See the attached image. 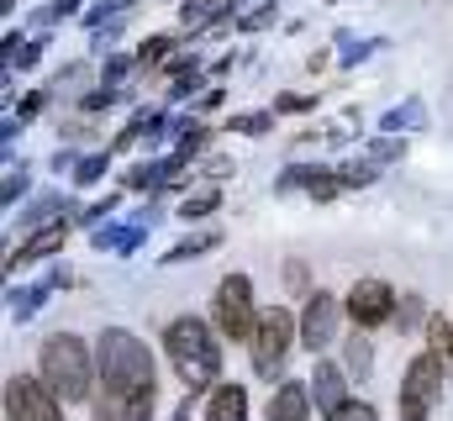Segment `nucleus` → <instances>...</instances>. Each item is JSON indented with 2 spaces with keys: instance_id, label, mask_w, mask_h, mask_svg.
<instances>
[{
  "instance_id": "obj_1",
  "label": "nucleus",
  "mask_w": 453,
  "mask_h": 421,
  "mask_svg": "<svg viewBox=\"0 0 453 421\" xmlns=\"http://www.w3.org/2000/svg\"><path fill=\"white\" fill-rule=\"evenodd\" d=\"M96 353H101L106 390H116V395H153V353L127 326H106Z\"/></svg>"
},
{
  "instance_id": "obj_2",
  "label": "nucleus",
  "mask_w": 453,
  "mask_h": 421,
  "mask_svg": "<svg viewBox=\"0 0 453 421\" xmlns=\"http://www.w3.org/2000/svg\"><path fill=\"white\" fill-rule=\"evenodd\" d=\"M164 342H169V358H174V369H180V379H185L190 395H201V390L222 374V353H217V337L206 332V321L180 316Z\"/></svg>"
},
{
  "instance_id": "obj_3",
  "label": "nucleus",
  "mask_w": 453,
  "mask_h": 421,
  "mask_svg": "<svg viewBox=\"0 0 453 421\" xmlns=\"http://www.w3.org/2000/svg\"><path fill=\"white\" fill-rule=\"evenodd\" d=\"M42 379H48V390L58 401H69V406L85 401L90 395V353H85V342L69 337V332H53L42 342Z\"/></svg>"
},
{
  "instance_id": "obj_4",
  "label": "nucleus",
  "mask_w": 453,
  "mask_h": 421,
  "mask_svg": "<svg viewBox=\"0 0 453 421\" xmlns=\"http://www.w3.org/2000/svg\"><path fill=\"white\" fill-rule=\"evenodd\" d=\"M438 395H443V353L411 358V369L401 379V421H427Z\"/></svg>"
},
{
  "instance_id": "obj_5",
  "label": "nucleus",
  "mask_w": 453,
  "mask_h": 421,
  "mask_svg": "<svg viewBox=\"0 0 453 421\" xmlns=\"http://www.w3.org/2000/svg\"><path fill=\"white\" fill-rule=\"evenodd\" d=\"M217 326H222L232 342H253L258 332V316H253V285L242 274H226L222 290H217Z\"/></svg>"
},
{
  "instance_id": "obj_6",
  "label": "nucleus",
  "mask_w": 453,
  "mask_h": 421,
  "mask_svg": "<svg viewBox=\"0 0 453 421\" xmlns=\"http://www.w3.org/2000/svg\"><path fill=\"white\" fill-rule=\"evenodd\" d=\"M5 421H58V395L27 374L5 379Z\"/></svg>"
},
{
  "instance_id": "obj_7",
  "label": "nucleus",
  "mask_w": 453,
  "mask_h": 421,
  "mask_svg": "<svg viewBox=\"0 0 453 421\" xmlns=\"http://www.w3.org/2000/svg\"><path fill=\"white\" fill-rule=\"evenodd\" d=\"M290 337H296V321L290 311H264L258 316V332H253V369L258 374H274L280 364H285V353H290Z\"/></svg>"
},
{
  "instance_id": "obj_8",
  "label": "nucleus",
  "mask_w": 453,
  "mask_h": 421,
  "mask_svg": "<svg viewBox=\"0 0 453 421\" xmlns=\"http://www.w3.org/2000/svg\"><path fill=\"white\" fill-rule=\"evenodd\" d=\"M348 316H353L358 326H380V321H390V316H395V290L380 285V279H358L353 295H348Z\"/></svg>"
},
{
  "instance_id": "obj_9",
  "label": "nucleus",
  "mask_w": 453,
  "mask_h": 421,
  "mask_svg": "<svg viewBox=\"0 0 453 421\" xmlns=\"http://www.w3.org/2000/svg\"><path fill=\"white\" fill-rule=\"evenodd\" d=\"M333 337H338V301L317 290V295L306 301V316H301V342H306L311 353H322Z\"/></svg>"
},
{
  "instance_id": "obj_10",
  "label": "nucleus",
  "mask_w": 453,
  "mask_h": 421,
  "mask_svg": "<svg viewBox=\"0 0 453 421\" xmlns=\"http://www.w3.org/2000/svg\"><path fill=\"white\" fill-rule=\"evenodd\" d=\"M96 417L101 421H153V395H116V390H106L96 401Z\"/></svg>"
},
{
  "instance_id": "obj_11",
  "label": "nucleus",
  "mask_w": 453,
  "mask_h": 421,
  "mask_svg": "<svg viewBox=\"0 0 453 421\" xmlns=\"http://www.w3.org/2000/svg\"><path fill=\"white\" fill-rule=\"evenodd\" d=\"M180 169H185V153H174V158H153V164H142V169L127 174V190H164V185L180 180Z\"/></svg>"
},
{
  "instance_id": "obj_12",
  "label": "nucleus",
  "mask_w": 453,
  "mask_h": 421,
  "mask_svg": "<svg viewBox=\"0 0 453 421\" xmlns=\"http://www.w3.org/2000/svg\"><path fill=\"white\" fill-rule=\"evenodd\" d=\"M306 411H311V390L301 379H290L269 395V421H306Z\"/></svg>"
},
{
  "instance_id": "obj_13",
  "label": "nucleus",
  "mask_w": 453,
  "mask_h": 421,
  "mask_svg": "<svg viewBox=\"0 0 453 421\" xmlns=\"http://www.w3.org/2000/svg\"><path fill=\"white\" fill-rule=\"evenodd\" d=\"M342 390H348V374H342L338 364H317V385H311V395H317V411H327V417H338L342 406Z\"/></svg>"
},
{
  "instance_id": "obj_14",
  "label": "nucleus",
  "mask_w": 453,
  "mask_h": 421,
  "mask_svg": "<svg viewBox=\"0 0 453 421\" xmlns=\"http://www.w3.org/2000/svg\"><path fill=\"white\" fill-rule=\"evenodd\" d=\"M64 237H69V226H64V221H53V226H42V232H32V237H27V242H21V248L5 258V269H11L16 258H21V264H37V258L58 253V248H64Z\"/></svg>"
},
{
  "instance_id": "obj_15",
  "label": "nucleus",
  "mask_w": 453,
  "mask_h": 421,
  "mask_svg": "<svg viewBox=\"0 0 453 421\" xmlns=\"http://www.w3.org/2000/svg\"><path fill=\"white\" fill-rule=\"evenodd\" d=\"M206 421H248V395H242V385H217V390H211V406H206Z\"/></svg>"
},
{
  "instance_id": "obj_16",
  "label": "nucleus",
  "mask_w": 453,
  "mask_h": 421,
  "mask_svg": "<svg viewBox=\"0 0 453 421\" xmlns=\"http://www.w3.org/2000/svg\"><path fill=\"white\" fill-rule=\"evenodd\" d=\"M148 232L132 221V226H96V248L101 253H137V242H142Z\"/></svg>"
},
{
  "instance_id": "obj_17",
  "label": "nucleus",
  "mask_w": 453,
  "mask_h": 421,
  "mask_svg": "<svg viewBox=\"0 0 453 421\" xmlns=\"http://www.w3.org/2000/svg\"><path fill=\"white\" fill-rule=\"evenodd\" d=\"M232 11H237V0H185V5H180V21H185V27H206V21L232 16Z\"/></svg>"
},
{
  "instance_id": "obj_18",
  "label": "nucleus",
  "mask_w": 453,
  "mask_h": 421,
  "mask_svg": "<svg viewBox=\"0 0 453 421\" xmlns=\"http://www.w3.org/2000/svg\"><path fill=\"white\" fill-rule=\"evenodd\" d=\"M380 126H385V132H417V126H427V105H422V96H411L406 105H395Z\"/></svg>"
},
{
  "instance_id": "obj_19",
  "label": "nucleus",
  "mask_w": 453,
  "mask_h": 421,
  "mask_svg": "<svg viewBox=\"0 0 453 421\" xmlns=\"http://www.w3.org/2000/svg\"><path fill=\"white\" fill-rule=\"evenodd\" d=\"M48 290H53L48 279H42V285H27V290H11V316H16V321L37 316L42 311V301H48Z\"/></svg>"
},
{
  "instance_id": "obj_20",
  "label": "nucleus",
  "mask_w": 453,
  "mask_h": 421,
  "mask_svg": "<svg viewBox=\"0 0 453 421\" xmlns=\"http://www.w3.org/2000/svg\"><path fill=\"white\" fill-rule=\"evenodd\" d=\"M222 237L217 232H201V237H185V242H174L169 253H164V264H185V258H201V253H211Z\"/></svg>"
},
{
  "instance_id": "obj_21",
  "label": "nucleus",
  "mask_w": 453,
  "mask_h": 421,
  "mask_svg": "<svg viewBox=\"0 0 453 421\" xmlns=\"http://www.w3.org/2000/svg\"><path fill=\"white\" fill-rule=\"evenodd\" d=\"M217 201H222V190H217V185H206V190L185 195V206H180V216H185V221H196V216H211V210H217Z\"/></svg>"
},
{
  "instance_id": "obj_22",
  "label": "nucleus",
  "mask_w": 453,
  "mask_h": 421,
  "mask_svg": "<svg viewBox=\"0 0 453 421\" xmlns=\"http://www.w3.org/2000/svg\"><path fill=\"white\" fill-rule=\"evenodd\" d=\"M427 342H433V353H443V358L453 353V326L443 316H427Z\"/></svg>"
},
{
  "instance_id": "obj_23",
  "label": "nucleus",
  "mask_w": 453,
  "mask_h": 421,
  "mask_svg": "<svg viewBox=\"0 0 453 421\" xmlns=\"http://www.w3.org/2000/svg\"><path fill=\"white\" fill-rule=\"evenodd\" d=\"M269 126H274L269 111H253V116H237V121H232V132H242V137H264Z\"/></svg>"
},
{
  "instance_id": "obj_24",
  "label": "nucleus",
  "mask_w": 453,
  "mask_h": 421,
  "mask_svg": "<svg viewBox=\"0 0 453 421\" xmlns=\"http://www.w3.org/2000/svg\"><path fill=\"white\" fill-rule=\"evenodd\" d=\"M106 169H111V153H90V158H85V164L74 169V180H80V185H96V180H101Z\"/></svg>"
},
{
  "instance_id": "obj_25",
  "label": "nucleus",
  "mask_w": 453,
  "mask_h": 421,
  "mask_svg": "<svg viewBox=\"0 0 453 421\" xmlns=\"http://www.w3.org/2000/svg\"><path fill=\"white\" fill-rule=\"evenodd\" d=\"M53 210H58V195H42V201H37V206L27 210V216H21V221H27V226H37V232H42V226H53Z\"/></svg>"
},
{
  "instance_id": "obj_26",
  "label": "nucleus",
  "mask_w": 453,
  "mask_h": 421,
  "mask_svg": "<svg viewBox=\"0 0 453 421\" xmlns=\"http://www.w3.org/2000/svg\"><path fill=\"white\" fill-rule=\"evenodd\" d=\"M369 364H374V358H369V342L353 337V342H348V369H353L358 379H369Z\"/></svg>"
},
{
  "instance_id": "obj_27",
  "label": "nucleus",
  "mask_w": 453,
  "mask_h": 421,
  "mask_svg": "<svg viewBox=\"0 0 453 421\" xmlns=\"http://www.w3.org/2000/svg\"><path fill=\"white\" fill-rule=\"evenodd\" d=\"M338 42H342V48H338V64H358V58H369V48H374V42H358V37H348V32H342Z\"/></svg>"
},
{
  "instance_id": "obj_28",
  "label": "nucleus",
  "mask_w": 453,
  "mask_h": 421,
  "mask_svg": "<svg viewBox=\"0 0 453 421\" xmlns=\"http://www.w3.org/2000/svg\"><path fill=\"white\" fill-rule=\"evenodd\" d=\"M158 58H169V37H148L137 48V64H158Z\"/></svg>"
},
{
  "instance_id": "obj_29",
  "label": "nucleus",
  "mask_w": 453,
  "mask_h": 421,
  "mask_svg": "<svg viewBox=\"0 0 453 421\" xmlns=\"http://www.w3.org/2000/svg\"><path fill=\"white\" fill-rule=\"evenodd\" d=\"M21 190H27V169H16V164H11V169H5V190H0V195H5V206H16V195H21Z\"/></svg>"
},
{
  "instance_id": "obj_30",
  "label": "nucleus",
  "mask_w": 453,
  "mask_h": 421,
  "mask_svg": "<svg viewBox=\"0 0 453 421\" xmlns=\"http://www.w3.org/2000/svg\"><path fill=\"white\" fill-rule=\"evenodd\" d=\"M111 210H116V195H106V201H96V206L80 210V221H85V226H101V216H111Z\"/></svg>"
},
{
  "instance_id": "obj_31",
  "label": "nucleus",
  "mask_w": 453,
  "mask_h": 421,
  "mask_svg": "<svg viewBox=\"0 0 453 421\" xmlns=\"http://www.w3.org/2000/svg\"><path fill=\"white\" fill-rule=\"evenodd\" d=\"M274 5H280V0H269V5H258V11H253V16H242L237 27H242V32H253V27H269V21H274Z\"/></svg>"
},
{
  "instance_id": "obj_32",
  "label": "nucleus",
  "mask_w": 453,
  "mask_h": 421,
  "mask_svg": "<svg viewBox=\"0 0 453 421\" xmlns=\"http://www.w3.org/2000/svg\"><path fill=\"white\" fill-rule=\"evenodd\" d=\"M338 180H342V185H369V180H374V169H369V164H342Z\"/></svg>"
},
{
  "instance_id": "obj_33",
  "label": "nucleus",
  "mask_w": 453,
  "mask_h": 421,
  "mask_svg": "<svg viewBox=\"0 0 453 421\" xmlns=\"http://www.w3.org/2000/svg\"><path fill=\"white\" fill-rule=\"evenodd\" d=\"M333 421H374V406H364V401H348V406H342Z\"/></svg>"
},
{
  "instance_id": "obj_34",
  "label": "nucleus",
  "mask_w": 453,
  "mask_h": 421,
  "mask_svg": "<svg viewBox=\"0 0 453 421\" xmlns=\"http://www.w3.org/2000/svg\"><path fill=\"white\" fill-rule=\"evenodd\" d=\"M311 96H280V101H274V111H285V116H296V111H311Z\"/></svg>"
},
{
  "instance_id": "obj_35",
  "label": "nucleus",
  "mask_w": 453,
  "mask_h": 421,
  "mask_svg": "<svg viewBox=\"0 0 453 421\" xmlns=\"http://www.w3.org/2000/svg\"><path fill=\"white\" fill-rule=\"evenodd\" d=\"M85 74H90V69H85V64H69V69H64V74H58V80H53V85H58V90H74V85H80V80H85Z\"/></svg>"
},
{
  "instance_id": "obj_36",
  "label": "nucleus",
  "mask_w": 453,
  "mask_h": 421,
  "mask_svg": "<svg viewBox=\"0 0 453 421\" xmlns=\"http://www.w3.org/2000/svg\"><path fill=\"white\" fill-rule=\"evenodd\" d=\"M127 69H132V58H121V53H111V58H106V85H116V80H127Z\"/></svg>"
},
{
  "instance_id": "obj_37",
  "label": "nucleus",
  "mask_w": 453,
  "mask_h": 421,
  "mask_svg": "<svg viewBox=\"0 0 453 421\" xmlns=\"http://www.w3.org/2000/svg\"><path fill=\"white\" fill-rule=\"evenodd\" d=\"M369 158H374V164H390V158H401V142H374Z\"/></svg>"
},
{
  "instance_id": "obj_38",
  "label": "nucleus",
  "mask_w": 453,
  "mask_h": 421,
  "mask_svg": "<svg viewBox=\"0 0 453 421\" xmlns=\"http://www.w3.org/2000/svg\"><path fill=\"white\" fill-rule=\"evenodd\" d=\"M80 11V0H53L48 11H42V21H58V16H74Z\"/></svg>"
},
{
  "instance_id": "obj_39",
  "label": "nucleus",
  "mask_w": 453,
  "mask_h": 421,
  "mask_svg": "<svg viewBox=\"0 0 453 421\" xmlns=\"http://www.w3.org/2000/svg\"><path fill=\"white\" fill-rule=\"evenodd\" d=\"M111 101H116V90H90V96H85V111H106Z\"/></svg>"
},
{
  "instance_id": "obj_40",
  "label": "nucleus",
  "mask_w": 453,
  "mask_h": 421,
  "mask_svg": "<svg viewBox=\"0 0 453 421\" xmlns=\"http://www.w3.org/2000/svg\"><path fill=\"white\" fill-rule=\"evenodd\" d=\"M37 58H42V42H27V48H21V58H16V64H21V69H32V64H37Z\"/></svg>"
}]
</instances>
